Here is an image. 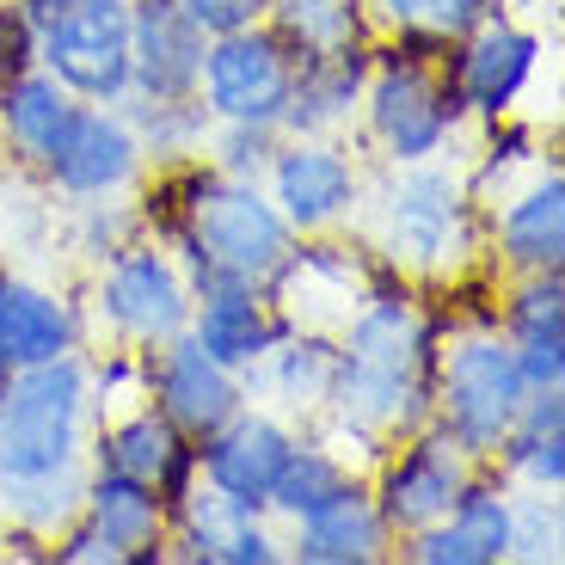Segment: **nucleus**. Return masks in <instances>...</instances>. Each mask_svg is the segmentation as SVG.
I'll return each mask as SVG.
<instances>
[{"label": "nucleus", "instance_id": "nucleus-4", "mask_svg": "<svg viewBox=\"0 0 565 565\" xmlns=\"http://www.w3.org/2000/svg\"><path fill=\"white\" fill-rule=\"evenodd\" d=\"M375 241L394 270L455 277L473 253V191L430 160H412L375 191Z\"/></svg>", "mask_w": 565, "mask_h": 565}, {"label": "nucleus", "instance_id": "nucleus-29", "mask_svg": "<svg viewBox=\"0 0 565 565\" xmlns=\"http://www.w3.org/2000/svg\"><path fill=\"white\" fill-rule=\"evenodd\" d=\"M265 25L289 43L296 62L313 56H344L369 43L363 0H265Z\"/></svg>", "mask_w": 565, "mask_h": 565}, {"label": "nucleus", "instance_id": "nucleus-22", "mask_svg": "<svg viewBox=\"0 0 565 565\" xmlns=\"http://www.w3.org/2000/svg\"><path fill=\"white\" fill-rule=\"evenodd\" d=\"M504 344L529 387L565 382V282L559 270H529L504 308Z\"/></svg>", "mask_w": 565, "mask_h": 565}, {"label": "nucleus", "instance_id": "nucleus-34", "mask_svg": "<svg viewBox=\"0 0 565 565\" xmlns=\"http://www.w3.org/2000/svg\"><path fill=\"white\" fill-rule=\"evenodd\" d=\"M222 136H215V154H210V167L215 172H227V179H265V167H270V154H277V136L282 129H253V124H215Z\"/></svg>", "mask_w": 565, "mask_h": 565}, {"label": "nucleus", "instance_id": "nucleus-9", "mask_svg": "<svg viewBox=\"0 0 565 565\" xmlns=\"http://www.w3.org/2000/svg\"><path fill=\"white\" fill-rule=\"evenodd\" d=\"M191 282H184L172 246L160 241H129L124 253L105 258L99 277V320L111 326L124 344H167L191 326Z\"/></svg>", "mask_w": 565, "mask_h": 565}, {"label": "nucleus", "instance_id": "nucleus-20", "mask_svg": "<svg viewBox=\"0 0 565 565\" xmlns=\"http://www.w3.org/2000/svg\"><path fill=\"white\" fill-rule=\"evenodd\" d=\"M81 523L117 553V565H148L167 547V504H160V492L148 480H136V473H117V467H99L81 486Z\"/></svg>", "mask_w": 565, "mask_h": 565}, {"label": "nucleus", "instance_id": "nucleus-11", "mask_svg": "<svg viewBox=\"0 0 565 565\" xmlns=\"http://www.w3.org/2000/svg\"><path fill=\"white\" fill-rule=\"evenodd\" d=\"M265 179H270L265 198L277 203V215L296 227V234H326V227H339L344 215L363 203V179H356V167L344 160V148H332L326 136L277 141Z\"/></svg>", "mask_w": 565, "mask_h": 565}, {"label": "nucleus", "instance_id": "nucleus-28", "mask_svg": "<svg viewBox=\"0 0 565 565\" xmlns=\"http://www.w3.org/2000/svg\"><path fill=\"white\" fill-rule=\"evenodd\" d=\"M492 461L504 473H516L523 486L559 492L565 486V387H529L523 412L504 430Z\"/></svg>", "mask_w": 565, "mask_h": 565}, {"label": "nucleus", "instance_id": "nucleus-26", "mask_svg": "<svg viewBox=\"0 0 565 565\" xmlns=\"http://www.w3.org/2000/svg\"><path fill=\"white\" fill-rule=\"evenodd\" d=\"M74 111H81V99H74L56 74H43L38 62L19 68L13 81L0 86V136H7V148H13L25 167H43V160L56 154L68 124H74Z\"/></svg>", "mask_w": 565, "mask_h": 565}, {"label": "nucleus", "instance_id": "nucleus-12", "mask_svg": "<svg viewBox=\"0 0 565 565\" xmlns=\"http://www.w3.org/2000/svg\"><path fill=\"white\" fill-rule=\"evenodd\" d=\"M473 480V461L443 437L437 424H424L412 430L406 449L387 455L382 461V480H375V510H382V523L394 529V541L418 535L424 523H437L443 510L461 498V486Z\"/></svg>", "mask_w": 565, "mask_h": 565}, {"label": "nucleus", "instance_id": "nucleus-17", "mask_svg": "<svg viewBox=\"0 0 565 565\" xmlns=\"http://www.w3.org/2000/svg\"><path fill=\"white\" fill-rule=\"evenodd\" d=\"M412 565H498L510 559V492L498 480H473L461 486L449 510L437 523H424L418 535H406Z\"/></svg>", "mask_w": 565, "mask_h": 565}, {"label": "nucleus", "instance_id": "nucleus-2", "mask_svg": "<svg viewBox=\"0 0 565 565\" xmlns=\"http://www.w3.org/2000/svg\"><path fill=\"white\" fill-rule=\"evenodd\" d=\"M437 326L412 308L406 289L375 282L332 344V412L356 437H412L430 424Z\"/></svg>", "mask_w": 565, "mask_h": 565}, {"label": "nucleus", "instance_id": "nucleus-3", "mask_svg": "<svg viewBox=\"0 0 565 565\" xmlns=\"http://www.w3.org/2000/svg\"><path fill=\"white\" fill-rule=\"evenodd\" d=\"M167 246L179 258L191 296L203 289H270L282 258L296 253V227L253 179L227 172H179L167 179Z\"/></svg>", "mask_w": 565, "mask_h": 565}, {"label": "nucleus", "instance_id": "nucleus-18", "mask_svg": "<svg viewBox=\"0 0 565 565\" xmlns=\"http://www.w3.org/2000/svg\"><path fill=\"white\" fill-rule=\"evenodd\" d=\"M99 467L136 473V480H148L160 492V504H172L198 480V443L179 437L160 406H124L99 430Z\"/></svg>", "mask_w": 565, "mask_h": 565}, {"label": "nucleus", "instance_id": "nucleus-38", "mask_svg": "<svg viewBox=\"0 0 565 565\" xmlns=\"http://www.w3.org/2000/svg\"><path fill=\"white\" fill-rule=\"evenodd\" d=\"M7 382H13V369H7V363H0V394H7Z\"/></svg>", "mask_w": 565, "mask_h": 565}, {"label": "nucleus", "instance_id": "nucleus-1", "mask_svg": "<svg viewBox=\"0 0 565 565\" xmlns=\"http://www.w3.org/2000/svg\"><path fill=\"white\" fill-rule=\"evenodd\" d=\"M93 424V382L81 356L13 369L0 394V504L19 529L56 535L81 510V455Z\"/></svg>", "mask_w": 565, "mask_h": 565}, {"label": "nucleus", "instance_id": "nucleus-37", "mask_svg": "<svg viewBox=\"0 0 565 565\" xmlns=\"http://www.w3.org/2000/svg\"><path fill=\"white\" fill-rule=\"evenodd\" d=\"M31 62H38V43H31V31L19 25V13L7 7V13H0V86L13 81L19 68H31Z\"/></svg>", "mask_w": 565, "mask_h": 565}, {"label": "nucleus", "instance_id": "nucleus-14", "mask_svg": "<svg viewBox=\"0 0 565 565\" xmlns=\"http://www.w3.org/2000/svg\"><path fill=\"white\" fill-rule=\"evenodd\" d=\"M141 141L136 129H129L124 105H86L74 111L68 136H62V148L50 160H43V172H50V184H56L62 198H117L129 179L141 172Z\"/></svg>", "mask_w": 565, "mask_h": 565}, {"label": "nucleus", "instance_id": "nucleus-35", "mask_svg": "<svg viewBox=\"0 0 565 565\" xmlns=\"http://www.w3.org/2000/svg\"><path fill=\"white\" fill-rule=\"evenodd\" d=\"M136 222H141L136 210H111V203L99 210V203L86 198V253H93V258L124 253V246L136 241Z\"/></svg>", "mask_w": 565, "mask_h": 565}, {"label": "nucleus", "instance_id": "nucleus-31", "mask_svg": "<svg viewBox=\"0 0 565 565\" xmlns=\"http://www.w3.org/2000/svg\"><path fill=\"white\" fill-rule=\"evenodd\" d=\"M356 486V473L344 467L339 449H326V443H301L289 449V461H282L277 486H270V516H282V523H301V516H313L320 504H332V498H344Z\"/></svg>", "mask_w": 565, "mask_h": 565}, {"label": "nucleus", "instance_id": "nucleus-36", "mask_svg": "<svg viewBox=\"0 0 565 565\" xmlns=\"http://www.w3.org/2000/svg\"><path fill=\"white\" fill-rule=\"evenodd\" d=\"M179 7L203 25V38H222V31H241L265 19V0H179Z\"/></svg>", "mask_w": 565, "mask_h": 565}, {"label": "nucleus", "instance_id": "nucleus-5", "mask_svg": "<svg viewBox=\"0 0 565 565\" xmlns=\"http://www.w3.org/2000/svg\"><path fill=\"white\" fill-rule=\"evenodd\" d=\"M529 399V382L504 332H467L437 356V382H430V424L480 467L498 455L504 430L516 424Z\"/></svg>", "mask_w": 565, "mask_h": 565}, {"label": "nucleus", "instance_id": "nucleus-13", "mask_svg": "<svg viewBox=\"0 0 565 565\" xmlns=\"http://www.w3.org/2000/svg\"><path fill=\"white\" fill-rule=\"evenodd\" d=\"M203 25L179 0H129V93L124 99H198Z\"/></svg>", "mask_w": 565, "mask_h": 565}, {"label": "nucleus", "instance_id": "nucleus-25", "mask_svg": "<svg viewBox=\"0 0 565 565\" xmlns=\"http://www.w3.org/2000/svg\"><path fill=\"white\" fill-rule=\"evenodd\" d=\"M498 258L510 270H559L565 265V179L559 167L535 172V179L504 198L498 215Z\"/></svg>", "mask_w": 565, "mask_h": 565}, {"label": "nucleus", "instance_id": "nucleus-32", "mask_svg": "<svg viewBox=\"0 0 565 565\" xmlns=\"http://www.w3.org/2000/svg\"><path fill=\"white\" fill-rule=\"evenodd\" d=\"M387 25L412 31V38H437V43H461L473 25L492 19V0H375Z\"/></svg>", "mask_w": 565, "mask_h": 565}, {"label": "nucleus", "instance_id": "nucleus-6", "mask_svg": "<svg viewBox=\"0 0 565 565\" xmlns=\"http://www.w3.org/2000/svg\"><path fill=\"white\" fill-rule=\"evenodd\" d=\"M363 124L382 141V154L394 167L412 160H437L449 148V136L461 129V93L449 74H437L424 56H394V62H369L363 81Z\"/></svg>", "mask_w": 565, "mask_h": 565}, {"label": "nucleus", "instance_id": "nucleus-21", "mask_svg": "<svg viewBox=\"0 0 565 565\" xmlns=\"http://www.w3.org/2000/svg\"><path fill=\"white\" fill-rule=\"evenodd\" d=\"M184 332H191L222 369L246 375L289 326H282V313L265 301V289H203V296L191 301V326H184Z\"/></svg>", "mask_w": 565, "mask_h": 565}, {"label": "nucleus", "instance_id": "nucleus-7", "mask_svg": "<svg viewBox=\"0 0 565 565\" xmlns=\"http://www.w3.org/2000/svg\"><path fill=\"white\" fill-rule=\"evenodd\" d=\"M289 86H296V56L289 43L258 19V25L222 31L203 50L198 99L210 124H253V129H282L289 111Z\"/></svg>", "mask_w": 565, "mask_h": 565}, {"label": "nucleus", "instance_id": "nucleus-27", "mask_svg": "<svg viewBox=\"0 0 565 565\" xmlns=\"http://www.w3.org/2000/svg\"><path fill=\"white\" fill-rule=\"evenodd\" d=\"M369 43L363 50H344V56H313L296 62V86H289V111H282V129L289 136H332L356 117V99H363L369 81Z\"/></svg>", "mask_w": 565, "mask_h": 565}, {"label": "nucleus", "instance_id": "nucleus-23", "mask_svg": "<svg viewBox=\"0 0 565 565\" xmlns=\"http://www.w3.org/2000/svg\"><path fill=\"white\" fill-rule=\"evenodd\" d=\"M81 351V320L62 296H50L43 282H25L13 270H0V363L31 369L50 356Z\"/></svg>", "mask_w": 565, "mask_h": 565}, {"label": "nucleus", "instance_id": "nucleus-30", "mask_svg": "<svg viewBox=\"0 0 565 565\" xmlns=\"http://www.w3.org/2000/svg\"><path fill=\"white\" fill-rule=\"evenodd\" d=\"M246 382H258L265 394H277V406L301 412V406H320L326 387H332V339L326 332H282L253 369H246Z\"/></svg>", "mask_w": 565, "mask_h": 565}, {"label": "nucleus", "instance_id": "nucleus-19", "mask_svg": "<svg viewBox=\"0 0 565 565\" xmlns=\"http://www.w3.org/2000/svg\"><path fill=\"white\" fill-rule=\"evenodd\" d=\"M541 68V38L535 31H516L504 19H486L461 38V56H455V93H461L467 111L480 117H504L510 105L523 99V86Z\"/></svg>", "mask_w": 565, "mask_h": 565}, {"label": "nucleus", "instance_id": "nucleus-10", "mask_svg": "<svg viewBox=\"0 0 565 565\" xmlns=\"http://www.w3.org/2000/svg\"><path fill=\"white\" fill-rule=\"evenodd\" d=\"M148 399L167 412L179 437L203 443L246 406V375L222 369L191 332H179L167 344H148Z\"/></svg>", "mask_w": 565, "mask_h": 565}, {"label": "nucleus", "instance_id": "nucleus-8", "mask_svg": "<svg viewBox=\"0 0 565 565\" xmlns=\"http://www.w3.org/2000/svg\"><path fill=\"white\" fill-rule=\"evenodd\" d=\"M38 68L74 99L117 105L129 93V0H68L38 31Z\"/></svg>", "mask_w": 565, "mask_h": 565}, {"label": "nucleus", "instance_id": "nucleus-24", "mask_svg": "<svg viewBox=\"0 0 565 565\" xmlns=\"http://www.w3.org/2000/svg\"><path fill=\"white\" fill-rule=\"evenodd\" d=\"M387 553H394V529L382 523V510L363 486H351L344 498L301 516L296 541H289V559L301 565H375Z\"/></svg>", "mask_w": 565, "mask_h": 565}, {"label": "nucleus", "instance_id": "nucleus-16", "mask_svg": "<svg viewBox=\"0 0 565 565\" xmlns=\"http://www.w3.org/2000/svg\"><path fill=\"white\" fill-rule=\"evenodd\" d=\"M167 541L184 559H203V565H277L282 559V541L265 529V516L222 498L215 486H203V473L191 480V492L167 504Z\"/></svg>", "mask_w": 565, "mask_h": 565}, {"label": "nucleus", "instance_id": "nucleus-33", "mask_svg": "<svg viewBox=\"0 0 565 565\" xmlns=\"http://www.w3.org/2000/svg\"><path fill=\"white\" fill-rule=\"evenodd\" d=\"M510 559H559V492L510 498Z\"/></svg>", "mask_w": 565, "mask_h": 565}, {"label": "nucleus", "instance_id": "nucleus-15", "mask_svg": "<svg viewBox=\"0 0 565 565\" xmlns=\"http://www.w3.org/2000/svg\"><path fill=\"white\" fill-rule=\"evenodd\" d=\"M289 449H296V430H289V424L270 418V412L241 406L222 430H210V437L198 443V473H203V486H215L222 498H234V504L265 516L270 486H277Z\"/></svg>", "mask_w": 565, "mask_h": 565}]
</instances>
